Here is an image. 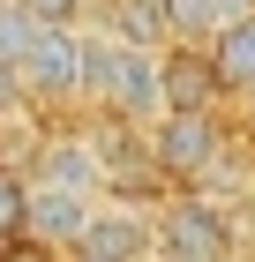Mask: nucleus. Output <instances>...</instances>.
<instances>
[{
    "label": "nucleus",
    "mask_w": 255,
    "mask_h": 262,
    "mask_svg": "<svg viewBox=\"0 0 255 262\" xmlns=\"http://www.w3.org/2000/svg\"><path fill=\"white\" fill-rule=\"evenodd\" d=\"M23 90L45 105H75L83 98V23H45L30 60H23Z\"/></svg>",
    "instance_id": "1"
},
{
    "label": "nucleus",
    "mask_w": 255,
    "mask_h": 262,
    "mask_svg": "<svg viewBox=\"0 0 255 262\" xmlns=\"http://www.w3.org/2000/svg\"><path fill=\"white\" fill-rule=\"evenodd\" d=\"M165 240H158V217L135 210V202H105L90 232L75 240V262H158Z\"/></svg>",
    "instance_id": "2"
},
{
    "label": "nucleus",
    "mask_w": 255,
    "mask_h": 262,
    "mask_svg": "<svg viewBox=\"0 0 255 262\" xmlns=\"http://www.w3.org/2000/svg\"><path fill=\"white\" fill-rule=\"evenodd\" d=\"M158 240L173 262H233V217L210 210L203 195H180L165 217H158Z\"/></svg>",
    "instance_id": "3"
},
{
    "label": "nucleus",
    "mask_w": 255,
    "mask_h": 262,
    "mask_svg": "<svg viewBox=\"0 0 255 262\" xmlns=\"http://www.w3.org/2000/svg\"><path fill=\"white\" fill-rule=\"evenodd\" d=\"M218 150H225V135H218L210 113H165V120L150 127V158L173 172V180H195V172H210Z\"/></svg>",
    "instance_id": "4"
},
{
    "label": "nucleus",
    "mask_w": 255,
    "mask_h": 262,
    "mask_svg": "<svg viewBox=\"0 0 255 262\" xmlns=\"http://www.w3.org/2000/svg\"><path fill=\"white\" fill-rule=\"evenodd\" d=\"M38 187H60V195H83V202H105V187H113L105 150H98V142H83V135L45 142V158H38Z\"/></svg>",
    "instance_id": "5"
},
{
    "label": "nucleus",
    "mask_w": 255,
    "mask_h": 262,
    "mask_svg": "<svg viewBox=\"0 0 255 262\" xmlns=\"http://www.w3.org/2000/svg\"><path fill=\"white\" fill-rule=\"evenodd\" d=\"M98 210H105V202H83V195H60V187H38V180H30V240L75 255V240L90 232Z\"/></svg>",
    "instance_id": "6"
},
{
    "label": "nucleus",
    "mask_w": 255,
    "mask_h": 262,
    "mask_svg": "<svg viewBox=\"0 0 255 262\" xmlns=\"http://www.w3.org/2000/svg\"><path fill=\"white\" fill-rule=\"evenodd\" d=\"M165 23L188 38H233L240 23H255V0H165Z\"/></svg>",
    "instance_id": "7"
},
{
    "label": "nucleus",
    "mask_w": 255,
    "mask_h": 262,
    "mask_svg": "<svg viewBox=\"0 0 255 262\" xmlns=\"http://www.w3.org/2000/svg\"><path fill=\"white\" fill-rule=\"evenodd\" d=\"M113 82H120L113 23H83V105H113Z\"/></svg>",
    "instance_id": "8"
},
{
    "label": "nucleus",
    "mask_w": 255,
    "mask_h": 262,
    "mask_svg": "<svg viewBox=\"0 0 255 262\" xmlns=\"http://www.w3.org/2000/svg\"><path fill=\"white\" fill-rule=\"evenodd\" d=\"M210 68H218V90H255V23L210 45Z\"/></svg>",
    "instance_id": "9"
},
{
    "label": "nucleus",
    "mask_w": 255,
    "mask_h": 262,
    "mask_svg": "<svg viewBox=\"0 0 255 262\" xmlns=\"http://www.w3.org/2000/svg\"><path fill=\"white\" fill-rule=\"evenodd\" d=\"M45 23L23 8V0H0V75H23V60H30V45H38Z\"/></svg>",
    "instance_id": "10"
},
{
    "label": "nucleus",
    "mask_w": 255,
    "mask_h": 262,
    "mask_svg": "<svg viewBox=\"0 0 255 262\" xmlns=\"http://www.w3.org/2000/svg\"><path fill=\"white\" fill-rule=\"evenodd\" d=\"M30 232V180H15V172H0V247L23 240Z\"/></svg>",
    "instance_id": "11"
},
{
    "label": "nucleus",
    "mask_w": 255,
    "mask_h": 262,
    "mask_svg": "<svg viewBox=\"0 0 255 262\" xmlns=\"http://www.w3.org/2000/svg\"><path fill=\"white\" fill-rule=\"evenodd\" d=\"M23 8H30L38 23H75V8H83V0H23Z\"/></svg>",
    "instance_id": "12"
},
{
    "label": "nucleus",
    "mask_w": 255,
    "mask_h": 262,
    "mask_svg": "<svg viewBox=\"0 0 255 262\" xmlns=\"http://www.w3.org/2000/svg\"><path fill=\"white\" fill-rule=\"evenodd\" d=\"M158 262H173V255H158Z\"/></svg>",
    "instance_id": "13"
}]
</instances>
